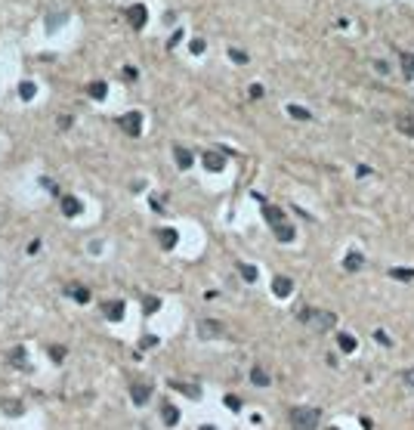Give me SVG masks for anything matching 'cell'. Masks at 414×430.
Instances as JSON below:
<instances>
[{
  "label": "cell",
  "instance_id": "obj_1",
  "mask_svg": "<svg viewBox=\"0 0 414 430\" xmlns=\"http://www.w3.org/2000/svg\"><path fill=\"white\" fill-rule=\"evenodd\" d=\"M287 421H291V430H318L321 411L312 405H294L287 411Z\"/></svg>",
  "mask_w": 414,
  "mask_h": 430
},
{
  "label": "cell",
  "instance_id": "obj_2",
  "mask_svg": "<svg viewBox=\"0 0 414 430\" xmlns=\"http://www.w3.org/2000/svg\"><path fill=\"white\" fill-rule=\"evenodd\" d=\"M300 322H306V325L312 328V334H328L337 325V316L331 310H309V307H303Z\"/></svg>",
  "mask_w": 414,
  "mask_h": 430
},
{
  "label": "cell",
  "instance_id": "obj_3",
  "mask_svg": "<svg viewBox=\"0 0 414 430\" xmlns=\"http://www.w3.org/2000/svg\"><path fill=\"white\" fill-rule=\"evenodd\" d=\"M118 127L127 133V136H142V112H124L121 118H118Z\"/></svg>",
  "mask_w": 414,
  "mask_h": 430
},
{
  "label": "cell",
  "instance_id": "obj_4",
  "mask_svg": "<svg viewBox=\"0 0 414 430\" xmlns=\"http://www.w3.org/2000/svg\"><path fill=\"white\" fill-rule=\"evenodd\" d=\"M198 334H201L204 340H213V337H229V328L223 325V322H217V319H201L198 322Z\"/></svg>",
  "mask_w": 414,
  "mask_h": 430
},
{
  "label": "cell",
  "instance_id": "obj_5",
  "mask_svg": "<svg viewBox=\"0 0 414 430\" xmlns=\"http://www.w3.org/2000/svg\"><path fill=\"white\" fill-rule=\"evenodd\" d=\"M127 22L133 25V31H142V28H146V22H149L146 7H142V4H133V7L127 10Z\"/></svg>",
  "mask_w": 414,
  "mask_h": 430
},
{
  "label": "cell",
  "instance_id": "obj_6",
  "mask_svg": "<svg viewBox=\"0 0 414 430\" xmlns=\"http://www.w3.org/2000/svg\"><path fill=\"white\" fill-rule=\"evenodd\" d=\"M130 399H133L136 405H146V402L152 399V384H146V381L130 384Z\"/></svg>",
  "mask_w": 414,
  "mask_h": 430
},
{
  "label": "cell",
  "instance_id": "obj_7",
  "mask_svg": "<svg viewBox=\"0 0 414 430\" xmlns=\"http://www.w3.org/2000/svg\"><path fill=\"white\" fill-rule=\"evenodd\" d=\"M263 217H266V223L272 226V229H278V226H284V223H287L284 210H278V207H272V204H263Z\"/></svg>",
  "mask_w": 414,
  "mask_h": 430
},
{
  "label": "cell",
  "instance_id": "obj_8",
  "mask_svg": "<svg viewBox=\"0 0 414 430\" xmlns=\"http://www.w3.org/2000/svg\"><path fill=\"white\" fill-rule=\"evenodd\" d=\"M65 294L71 297V300H78V303H90V288H84V285H78V282H71V285H65Z\"/></svg>",
  "mask_w": 414,
  "mask_h": 430
},
{
  "label": "cell",
  "instance_id": "obj_9",
  "mask_svg": "<svg viewBox=\"0 0 414 430\" xmlns=\"http://www.w3.org/2000/svg\"><path fill=\"white\" fill-rule=\"evenodd\" d=\"M102 313H105V319L121 322L124 319V300H105L102 303Z\"/></svg>",
  "mask_w": 414,
  "mask_h": 430
},
{
  "label": "cell",
  "instance_id": "obj_10",
  "mask_svg": "<svg viewBox=\"0 0 414 430\" xmlns=\"http://www.w3.org/2000/svg\"><path fill=\"white\" fill-rule=\"evenodd\" d=\"M161 421H164L167 427H176L179 424V408L173 402H161Z\"/></svg>",
  "mask_w": 414,
  "mask_h": 430
},
{
  "label": "cell",
  "instance_id": "obj_11",
  "mask_svg": "<svg viewBox=\"0 0 414 430\" xmlns=\"http://www.w3.org/2000/svg\"><path fill=\"white\" fill-rule=\"evenodd\" d=\"M81 210H84L81 198H75V195H62V213L65 217H78Z\"/></svg>",
  "mask_w": 414,
  "mask_h": 430
},
{
  "label": "cell",
  "instance_id": "obj_12",
  "mask_svg": "<svg viewBox=\"0 0 414 430\" xmlns=\"http://www.w3.org/2000/svg\"><path fill=\"white\" fill-rule=\"evenodd\" d=\"M395 127H399L405 136H414V109H408V112H402L399 118H395Z\"/></svg>",
  "mask_w": 414,
  "mask_h": 430
},
{
  "label": "cell",
  "instance_id": "obj_13",
  "mask_svg": "<svg viewBox=\"0 0 414 430\" xmlns=\"http://www.w3.org/2000/svg\"><path fill=\"white\" fill-rule=\"evenodd\" d=\"M173 158H176V167L179 170H189L195 161H192V152L186 149V146H173Z\"/></svg>",
  "mask_w": 414,
  "mask_h": 430
},
{
  "label": "cell",
  "instance_id": "obj_14",
  "mask_svg": "<svg viewBox=\"0 0 414 430\" xmlns=\"http://www.w3.org/2000/svg\"><path fill=\"white\" fill-rule=\"evenodd\" d=\"M201 161H204V167H207V170H213V173H220V170L226 167V158H223L220 152H204V158H201Z\"/></svg>",
  "mask_w": 414,
  "mask_h": 430
},
{
  "label": "cell",
  "instance_id": "obj_15",
  "mask_svg": "<svg viewBox=\"0 0 414 430\" xmlns=\"http://www.w3.org/2000/svg\"><path fill=\"white\" fill-rule=\"evenodd\" d=\"M87 96H90V99H96V102H102L105 96H109V84H105V81H93V84H87Z\"/></svg>",
  "mask_w": 414,
  "mask_h": 430
},
{
  "label": "cell",
  "instance_id": "obj_16",
  "mask_svg": "<svg viewBox=\"0 0 414 430\" xmlns=\"http://www.w3.org/2000/svg\"><path fill=\"white\" fill-rule=\"evenodd\" d=\"M272 291H275V297H291V291H294V282H291V279H284V276H275V282H272Z\"/></svg>",
  "mask_w": 414,
  "mask_h": 430
},
{
  "label": "cell",
  "instance_id": "obj_17",
  "mask_svg": "<svg viewBox=\"0 0 414 430\" xmlns=\"http://www.w3.org/2000/svg\"><path fill=\"white\" fill-rule=\"evenodd\" d=\"M158 245L164 248V251H173L176 248V229H158Z\"/></svg>",
  "mask_w": 414,
  "mask_h": 430
},
{
  "label": "cell",
  "instance_id": "obj_18",
  "mask_svg": "<svg viewBox=\"0 0 414 430\" xmlns=\"http://www.w3.org/2000/svg\"><path fill=\"white\" fill-rule=\"evenodd\" d=\"M7 359H10L16 368H28V353H25V347H13V350L7 353Z\"/></svg>",
  "mask_w": 414,
  "mask_h": 430
},
{
  "label": "cell",
  "instance_id": "obj_19",
  "mask_svg": "<svg viewBox=\"0 0 414 430\" xmlns=\"http://www.w3.org/2000/svg\"><path fill=\"white\" fill-rule=\"evenodd\" d=\"M170 387L179 390V393H186L189 399H198V396H201V387H195V384H189V381H170Z\"/></svg>",
  "mask_w": 414,
  "mask_h": 430
},
{
  "label": "cell",
  "instance_id": "obj_20",
  "mask_svg": "<svg viewBox=\"0 0 414 430\" xmlns=\"http://www.w3.org/2000/svg\"><path fill=\"white\" fill-rule=\"evenodd\" d=\"M362 263H365V257H362V254H358V251H349V254H346V260H343V266H346V270H349V273H355V270H362Z\"/></svg>",
  "mask_w": 414,
  "mask_h": 430
},
{
  "label": "cell",
  "instance_id": "obj_21",
  "mask_svg": "<svg viewBox=\"0 0 414 430\" xmlns=\"http://www.w3.org/2000/svg\"><path fill=\"white\" fill-rule=\"evenodd\" d=\"M337 347L343 350V353H352V350H355V337L346 334V331H340V334H337Z\"/></svg>",
  "mask_w": 414,
  "mask_h": 430
},
{
  "label": "cell",
  "instance_id": "obj_22",
  "mask_svg": "<svg viewBox=\"0 0 414 430\" xmlns=\"http://www.w3.org/2000/svg\"><path fill=\"white\" fill-rule=\"evenodd\" d=\"M250 381H254L257 387H269V374H266V368L254 365V368H250Z\"/></svg>",
  "mask_w": 414,
  "mask_h": 430
},
{
  "label": "cell",
  "instance_id": "obj_23",
  "mask_svg": "<svg viewBox=\"0 0 414 430\" xmlns=\"http://www.w3.org/2000/svg\"><path fill=\"white\" fill-rule=\"evenodd\" d=\"M238 273H241V279H244V282H257V276H260V273H257V266L241 263V260H238Z\"/></svg>",
  "mask_w": 414,
  "mask_h": 430
},
{
  "label": "cell",
  "instance_id": "obj_24",
  "mask_svg": "<svg viewBox=\"0 0 414 430\" xmlns=\"http://www.w3.org/2000/svg\"><path fill=\"white\" fill-rule=\"evenodd\" d=\"M34 93H38V84H34V81H22L19 84V96L22 99H34Z\"/></svg>",
  "mask_w": 414,
  "mask_h": 430
},
{
  "label": "cell",
  "instance_id": "obj_25",
  "mask_svg": "<svg viewBox=\"0 0 414 430\" xmlns=\"http://www.w3.org/2000/svg\"><path fill=\"white\" fill-rule=\"evenodd\" d=\"M389 276H392V279H399V282H414V270H402V266H392Z\"/></svg>",
  "mask_w": 414,
  "mask_h": 430
},
{
  "label": "cell",
  "instance_id": "obj_26",
  "mask_svg": "<svg viewBox=\"0 0 414 430\" xmlns=\"http://www.w3.org/2000/svg\"><path fill=\"white\" fill-rule=\"evenodd\" d=\"M287 115L297 118V121H309V118H312V112H306L303 105H287Z\"/></svg>",
  "mask_w": 414,
  "mask_h": 430
},
{
  "label": "cell",
  "instance_id": "obj_27",
  "mask_svg": "<svg viewBox=\"0 0 414 430\" xmlns=\"http://www.w3.org/2000/svg\"><path fill=\"white\" fill-rule=\"evenodd\" d=\"M142 310H146L149 316H152V313H158V310H161V297H152V294H149L146 300H142Z\"/></svg>",
  "mask_w": 414,
  "mask_h": 430
},
{
  "label": "cell",
  "instance_id": "obj_28",
  "mask_svg": "<svg viewBox=\"0 0 414 430\" xmlns=\"http://www.w3.org/2000/svg\"><path fill=\"white\" fill-rule=\"evenodd\" d=\"M65 19H68L65 13H50V16H47V28H50V31H56V25H62Z\"/></svg>",
  "mask_w": 414,
  "mask_h": 430
},
{
  "label": "cell",
  "instance_id": "obj_29",
  "mask_svg": "<svg viewBox=\"0 0 414 430\" xmlns=\"http://www.w3.org/2000/svg\"><path fill=\"white\" fill-rule=\"evenodd\" d=\"M402 71H405V78H414V53L402 56Z\"/></svg>",
  "mask_w": 414,
  "mask_h": 430
},
{
  "label": "cell",
  "instance_id": "obj_30",
  "mask_svg": "<svg viewBox=\"0 0 414 430\" xmlns=\"http://www.w3.org/2000/svg\"><path fill=\"white\" fill-rule=\"evenodd\" d=\"M229 59L238 62V65H244V62H247V53H241V50H229Z\"/></svg>",
  "mask_w": 414,
  "mask_h": 430
},
{
  "label": "cell",
  "instance_id": "obj_31",
  "mask_svg": "<svg viewBox=\"0 0 414 430\" xmlns=\"http://www.w3.org/2000/svg\"><path fill=\"white\" fill-rule=\"evenodd\" d=\"M50 356H53V362H62L65 359V347H50Z\"/></svg>",
  "mask_w": 414,
  "mask_h": 430
},
{
  "label": "cell",
  "instance_id": "obj_32",
  "mask_svg": "<svg viewBox=\"0 0 414 430\" xmlns=\"http://www.w3.org/2000/svg\"><path fill=\"white\" fill-rule=\"evenodd\" d=\"M189 50L195 53V56H201V53H204V41H201V38H195V41L189 44Z\"/></svg>",
  "mask_w": 414,
  "mask_h": 430
},
{
  "label": "cell",
  "instance_id": "obj_33",
  "mask_svg": "<svg viewBox=\"0 0 414 430\" xmlns=\"http://www.w3.org/2000/svg\"><path fill=\"white\" fill-rule=\"evenodd\" d=\"M121 75H124V81H136V78H139V71H136L133 65H127V68L121 71Z\"/></svg>",
  "mask_w": 414,
  "mask_h": 430
},
{
  "label": "cell",
  "instance_id": "obj_34",
  "mask_svg": "<svg viewBox=\"0 0 414 430\" xmlns=\"http://www.w3.org/2000/svg\"><path fill=\"white\" fill-rule=\"evenodd\" d=\"M226 405H229L232 411H238V408H241V399H238V396H232V393H229V396H226Z\"/></svg>",
  "mask_w": 414,
  "mask_h": 430
},
{
  "label": "cell",
  "instance_id": "obj_35",
  "mask_svg": "<svg viewBox=\"0 0 414 430\" xmlns=\"http://www.w3.org/2000/svg\"><path fill=\"white\" fill-rule=\"evenodd\" d=\"M7 411H10V415H22L25 408H22V402H7Z\"/></svg>",
  "mask_w": 414,
  "mask_h": 430
},
{
  "label": "cell",
  "instance_id": "obj_36",
  "mask_svg": "<svg viewBox=\"0 0 414 430\" xmlns=\"http://www.w3.org/2000/svg\"><path fill=\"white\" fill-rule=\"evenodd\" d=\"M374 68L380 71V75H389V62H383V59H374Z\"/></svg>",
  "mask_w": 414,
  "mask_h": 430
},
{
  "label": "cell",
  "instance_id": "obj_37",
  "mask_svg": "<svg viewBox=\"0 0 414 430\" xmlns=\"http://www.w3.org/2000/svg\"><path fill=\"white\" fill-rule=\"evenodd\" d=\"M374 337H377V344H386V347H389V337H386V331H380V328H377V331H374Z\"/></svg>",
  "mask_w": 414,
  "mask_h": 430
},
{
  "label": "cell",
  "instance_id": "obj_38",
  "mask_svg": "<svg viewBox=\"0 0 414 430\" xmlns=\"http://www.w3.org/2000/svg\"><path fill=\"white\" fill-rule=\"evenodd\" d=\"M250 96L260 99V96H263V87H260V84H250Z\"/></svg>",
  "mask_w": 414,
  "mask_h": 430
},
{
  "label": "cell",
  "instance_id": "obj_39",
  "mask_svg": "<svg viewBox=\"0 0 414 430\" xmlns=\"http://www.w3.org/2000/svg\"><path fill=\"white\" fill-rule=\"evenodd\" d=\"M38 251H41V242H38V239H34V242L28 245V254H38Z\"/></svg>",
  "mask_w": 414,
  "mask_h": 430
},
{
  "label": "cell",
  "instance_id": "obj_40",
  "mask_svg": "<svg viewBox=\"0 0 414 430\" xmlns=\"http://www.w3.org/2000/svg\"><path fill=\"white\" fill-rule=\"evenodd\" d=\"M179 38H183V31H176V34H173V38L167 41V47H176V44H179Z\"/></svg>",
  "mask_w": 414,
  "mask_h": 430
},
{
  "label": "cell",
  "instance_id": "obj_41",
  "mask_svg": "<svg viewBox=\"0 0 414 430\" xmlns=\"http://www.w3.org/2000/svg\"><path fill=\"white\" fill-rule=\"evenodd\" d=\"M59 127H62V130H68V127H71V118H68V115H65V118H59Z\"/></svg>",
  "mask_w": 414,
  "mask_h": 430
},
{
  "label": "cell",
  "instance_id": "obj_42",
  "mask_svg": "<svg viewBox=\"0 0 414 430\" xmlns=\"http://www.w3.org/2000/svg\"><path fill=\"white\" fill-rule=\"evenodd\" d=\"M408 384H411V387H414V368H411V371H408Z\"/></svg>",
  "mask_w": 414,
  "mask_h": 430
},
{
  "label": "cell",
  "instance_id": "obj_43",
  "mask_svg": "<svg viewBox=\"0 0 414 430\" xmlns=\"http://www.w3.org/2000/svg\"><path fill=\"white\" fill-rule=\"evenodd\" d=\"M198 430H217V427H213V424H204V427H198Z\"/></svg>",
  "mask_w": 414,
  "mask_h": 430
},
{
  "label": "cell",
  "instance_id": "obj_44",
  "mask_svg": "<svg viewBox=\"0 0 414 430\" xmlns=\"http://www.w3.org/2000/svg\"><path fill=\"white\" fill-rule=\"evenodd\" d=\"M328 430H340V427H328Z\"/></svg>",
  "mask_w": 414,
  "mask_h": 430
}]
</instances>
